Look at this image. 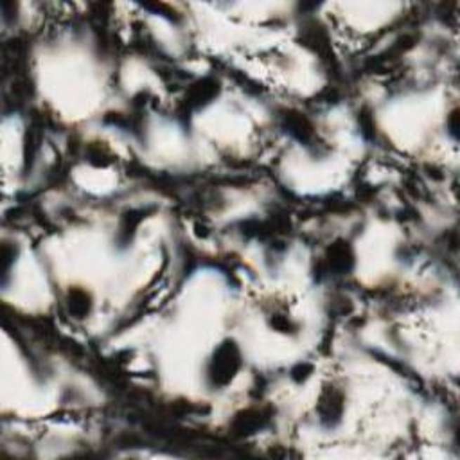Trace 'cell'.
Wrapping results in <instances>:
<instances>
[{"label": "cell", "mask_w": 460, "mask_h": 460, "mask_svg": "<svg viewBox=\"0 0 460 460\" xmlns=\"http://www.w3.org/2000/svg\"><path fill=\"white\" fill-rule=\"evenodd\" d=\"M241 369V353L232 340L221 343L209 363V381L214 387H225Z\"/></svg>", "instance_id": "1"}, {"label": "cell", "mask_w": 460, "mask_h": 460, "mask_svg": "<svg viewBox=\"0 0 460 460\" xmlns=\"http://www.w3.org/2000/svg\"><path fill=\"white\" fill-rule=\"evenodd\" d=\"M270 417L263 410L257 408H249V410L239 412L234 421L230 423V433L234 437H249L252 433L259 432L261 428H265Z\"/></svg>", "instance_id": "2"}, {"label": "cell", "mask_w": 460, "mask_h": 460, "mask_svg": "<svg viewBox=\"0 0 460 460\" xmlns=\"http://www.w3.org/2000/svg\"><path fill=\"white\" fill-rule=\"evenodd\" d=\"M318 414H320V421L326 426H334L340 423L343 414V395L334 388H326L324 394L320 395L317 407Z\"/></svg>", "instance_id": "3"}, {"label": "cell", "mask_w": 460, "mask_h": 460, "mask_svg": "<svg viewBox=\"0 0 460 460\" xmlns=\"http://www.w3.org/2000/svg\"><path fill=\"white\" fill-rule=\"evenodd\" d=\"M218 94H220V83L216 79H200L189 88L188 96H185V105H188V108H200V106L209 105Z\"/></svg>", "instance_id": "4"}, {"label": "cell", "mask_w": 460, "mask_h": 460, "mask_svg": "<svg viewBox=\"0 0 460 460\" xmlns=\"http://www.w3.org/2000/svg\"><path fill=\"white\" fill-rule=\"evenodd\" d=\"M327 265H329V270L336 273H346L353 268L355 256H353V249L347 241L340 239L331 244L327 250Z\"/></svg>", "instance_id": "5"}, {"label": "cell", "mask_w": 460, "mask_h": 460, "mask_svg": "<svg viewBox=\"0 0 460 460\" xmlns=\"http://www.w3.org/2000/svg\"><path fill=\"white\" fill-rule=\"evenodd\" d=\"M284 126L286 130L289 131L291 137H295L297 140L304 144H310L315 137L313 126L311 122L304 117L298 112H286L284 115Z\"/></svg>", "instance_id": "6"}, {"label": "cell", "mask_w": 460, "mask_h": 460, "mask_svg": "<svg viewBox=\"0 0 460 460\" xmlns=\"http://www.w3.org/2000/svg\"><path fill=\"white\" fill-rule=\"evenodd\" d=\"M67 308L74 318H85L92 310V298L88 291L81 288L70 289L69 297H67Z\"/></svg>", "instance_id": "7"}, {"label": "cell", "mask_w": 460, "mask_h": 460, "mask_svg": "<svg viewBox=\"0 0 460 460\" xmlns=\"http://www.w3.org/2000/svg\"><path fill=\"white\" fill-rule=\"evenodd\" d=\"M146 218V211H130L126 212L124 216H122V223H121V232H119V241L121 243H130L131 236H133L135 228L140 221Z\"/></svg>", "instance_id": "8"}, {"label": "cell", "mask_w": 460, "mask_h": 460, "mask_svg": "<svg viewBox=\"0 0 460 460\" xmlns=\"http://www.w3.org/2000/svg\"><path fill=\"white\" fill-rule=\"evenodd\" d=\"M38 147H40V133L38 130L31 128V130L25 133V144H24V169H31L34 162V157L38 153Z\"/></svg>", "instance_id": "9"}, {"label": "cell", "mask_w": 460, "mask_h": 460, "mask_svg": "<svg viewBox=\"0 0 460 460\" xmlns=\"http://www.w3.org/2000/svg\"><path fill=\"white\" fill-rule=\"evenodd\" d=\"M358 122H360V126H362V133L365 135L367 139H374V135H376L374 117H372L371 110H369L367 106L358 112Z\"/></svg>", "instance_id": "10"}, {"label": "cell", "mask_w": 460, "mask_h": 460, "mask_svg": "<svg viewBox=\"0 0 460 460\" xmlns=\"http://www.w3.org/2000/svg\"><path fill=\"white\" fill-rule=\"evenodd\" d=\"M311 372H313V365H311V363H298L297 367H294V371H291V378L297 383H302L310 378Z\"/></svg>", "instance_id": "11"}, {"label": "cell", "mask_w": 460, "mask_h": 460, "mask_svg": "<svg viewBox=\"0 0 460 460\" xmlns=\"http://www.w3.org/2000/svg\"><path fill=\"white\" fill-rule=\"evenodd\" d=\"M272 324L275 327H277L279 331H288L289 327H291V324H289V320H286V318H273L272 320Z\"/></svg>", "instance_id": "12"}, {"label": "cell", "mask_w": 460, "mask_h": 460, "mask_svg": "<svg viewBox=\"0 0 460 460\" xmlns=\"http://www.w3.org/2000/svg\"><path fill=\"white\" fill-rule=\"evenodd\" d=\"M456 119H459V115H456V112H453L452 117H449V128H452V133L456 135V128H459V124H456Z\"/></svg>", "instance_id": "13"}]
</instances>
